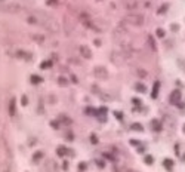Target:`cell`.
Instances as JSON below:
<instances>
[{
  "instance_id": "1",
  "label": "cell",
  "mask_w": 185,
  "mask_h": 172,
  "mask_svg": "<svg viewBox=\"0 0 185 172\" xmlns=\"http://www.w3.org/2000/svg\"><path fill=\"white\" fill-rule=\"evenodd\" d=\"M126 21L129 24H132V25H142V23H144V18L141 17V15H138V13H129L128 17H126Z\"/></svg>"
},
{
  "instance_id": "2",
  "label": "cell",
  "mask_w": 185,
  "mask_h": 172,
  "mask_svg": "<svg viewBox=\"0 0 185 172\" xmlns=\"http://www.w3.org/2000/svg\"><path fill=\"white\" fill-rule=\"evenodd\" d=\"M93 73H95V76L98 79H107V77H108V71H107L104 67H96Z\"/></svg>"
},
{
  "instance_id": "3",
  "label": "cell",
  "mask_w": 185,
  "mask_h": 172,
  "mask_svg": "<svg viewBox=\"0 0 185 172\" xmlns=\"http://www.w3.org/2000/svg\"><path fill=\"white\" fill-rule=\"evenodd\" d=\"M80 53H82L84 58H88V59L92 57V52H90V49H89V48H84V46H80Z\"/></svg>"
}]
</instances>
